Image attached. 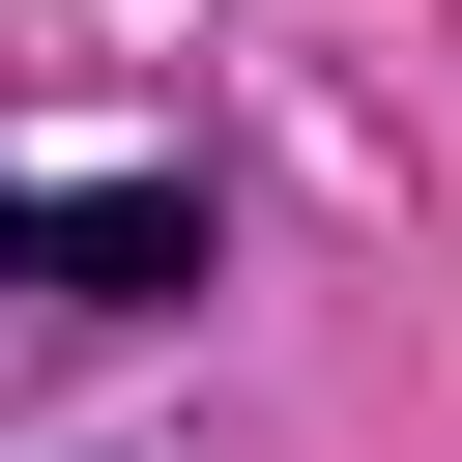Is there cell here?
I'll list each match as a JSON object with an SVG mask.
<instances>
[{
	"mask_svg": "<svg viewBox=\"0 0 462 462\" xmlns=\"http://www.w3.org/2000/svg\"><path fill=\"white\" fill-rule=\"evenodd\" d=\"M0 260H58V289H202V202H0Z\"/></svg>",
	"mask_w": 462,
	"mask_h": 462,
	"instance_id": "cell-1",
	"label": "cell"
}]
</instances>
